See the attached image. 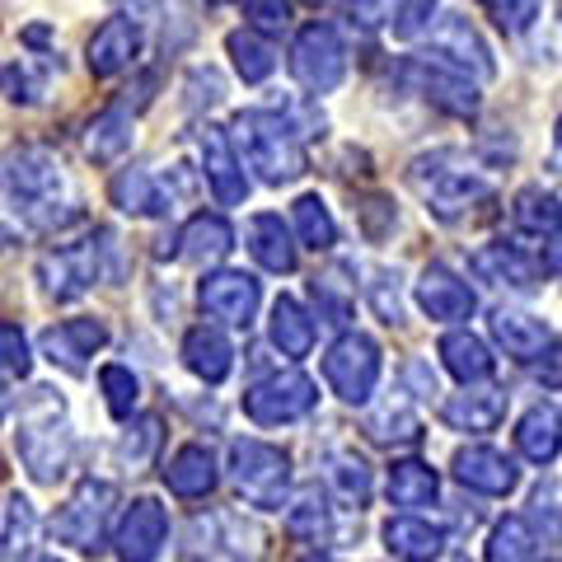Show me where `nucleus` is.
Returning <instances> with one entry per match:
<instances>
[{"label":"nucleus","mask_w":562,"mask_h":562,"mask_svg":"<svg viewBox=\"0 0 562 562\" xmlns=\"http://www.w3.org/2000/svg\"><path fill=\"white\" fill-rule=\"evenodd\" d=\"M291 113L249 109V113H235V122H231V140H235L239 165H249L258 179L272 183V188L305 173V127Z\"/></svg>","instance_id":"obj_1"},{"label":"nucleus","mask_w":562,"mask_h":562,"mask_svg":"<svg viewBox=\"0 0 562 562\" xmlns=\"http://www.w3.org/2000/svg\"><path fill=\"white\" fill-rule=\"evenodd\" d=\"M408 188L417 192L436 221H464L473 206L492 198V179L460 150H431L408 165Z\"/></svg>","instance_id":"obj_2"},{"label":"nucleus","mask_w":562,"mask_h":562,"mask_svg":"<svg viewBox=\"0 0 562 562\" xmlns=\"http://www.w3.org/2000/svg\"><path fill=\"white\" fill-rule=\"evenodd\" d=\"M0 188L14 198V206L24 211L33 225H61L76 221L66 211H76V202L66 198V169L47 146H20L5 155V169H0Z\"/></svg>","instance_id":"obj_3"},{"label":"nucleus","mask_w":562,"mask_h":562,"mask_svg":"<svg viewBox=\"0 0 562 562\" xmlns=\"http://www.w3.org/2000/svg\"><path fill=\"white\" fill-rule=\"evenodd\" d=\"M14 450L29 469L33 483H57L70 464V427L66 408L52 390H33L20 408V431H14Z\"/></svg>","instance_id":"obj_4"},{"label":"nucleus","mask_w":562,"mask_h":562,"mask_svg":"<svg viewBox=\"0 0 562 562\" xmlns=\"http://www.w3.org/2000/svg\"><path fill=\"white\" fill-rule=\"evenodd\" d=\"M231 483L258 512H281L291 502V460L268 441H235L231 446Z\"/></svg>","instance_id":"obj_5"},{"label":"nucleus","mask_w":562,"mask_h":562,"mask_svg":"<svg viewBox=\"0 0 562 562\" xmlns=\"http://www.w3.org/2000/svg\"><path fill=\"white\" fill-rule=\"evenodd\" d=\"M291 76L305 85L310 94H333L347 76V47H342V33L333 29L328 20H314L305 24L301 33H295L291 43Z\"/></svg>","instance_id":"obj_6"},{"label":"nucleus","mask_w":562,"mask_h":562,"mask_svg":"<svg viewBox=\"0 0 562 562\" xmlns=\"http://www.w3.org/2000/svg\"><path fill=\"white\" fill-rule=\"evenodd\" d=\"M113 506H117V487L109 479H80V487L70 492V502L52 516V535L70 549L90 553L103 543V530L113 520Z\"/></svg>","instance_id":"obj_7"},{"label":"nucleus","mask_w":562,"mask_h":562,"mask_svg":"<svg viewBox=\"0 0 562 562\" xmlns=\"http://www.w3.org/2000/svg\"><path fill=\"white\" fill-rule=\"evenodd\" d=\"M324 380L342 403H357V408L361 403H371L375 384H380V347H375V338H366V333H342V338L328 347V357H324Z\"/></svg>","instance_id":"obj_8"},{"label":"nucleus","mask_w":562,"mask_h":562,"mask_svg":"<svg viewBox=\"0 0 562 562\" xmlns=\"http://www.w3.org/2000/svg\"><path fill=\"white\" fill-rule=\"evenodd\" d=\"M314 403H319V390H314V380L301 375V371H277V375L244 390V413H249L258 427H286V422H301Z\"/></svg>","instance_id":"obj_9"},{"label":"nucleus","mask_w":562,"mask_h":562,"mask_svg":"<svg viewBox=\"0 0 562 562\" xmlns=\"http://www.w3.org/2000/svg\"><path fill=\"white\" fill-rule=\"evenodd\" d=\"M99 239H109V231H103ZM103 258V244L85 239V244H61V249H52L38 258V281H43V295H52V301H76V295H85L94 286V281L103 277L99 268Z\"/></svg>","instance_id":"obj_10"},{"label":"nucleus","mask_w":562,"mask_h":562,"mask_svg":"<svg viewBox=\"0 0 562 562\" xmlns=\"http://www.w3.org/2000/svg\"><path fill=\"white\" fill-rule=\"evenodd\" d=\"M198 305L211 314V319H221V324H231V328H249L258 319L262 286H258V277H249V272L221 268V272H206L202 277Z\"/></svg>","instance_id":"obj_11"},{"label":"nucleus","mask_w":562,"mask_h":562,"mask_svg":"<svg viewBox=\"0 0 562 562\" xmlns=\"http://www.w3.org/2000/svg\"><path fill=\"white\" fill-rule=\"evenodd\" d=\"M403 76H408V85L422 99L436 103V109L450 113V117H473L479 113V103H483L479 85H473L469 76H460V70L431 61V57H413L408 66H403Z\"/></svg>","instance_id":"obj_12"},{"label":"nucleus","mask_w":562,"mask_h":562,"mask_svg":"<svg viewBox=\"0 0 562 562\" xmlns=\"http://www.w3.org/2000/svg\"><path fill=\"white\" fill-rule=\"evenodd\" d=\"M427 47L436 52L431 61L460 70V76H469V70H473L479 80L497 76V61H492L487 43L479 38V29H473L469 20H460V14H446V20H436V29L427 33Z\"/></svg>","instance_id":"obj_13"},{"label":"nucleus","mask_w":562,"mask_h":562,"mask_svg":"<svg viewBox=\"0 0 562 562\" xmlns=\"http://www.w3.org/2000/svg\"><path fill=\"white\" fill-rule=\"evenodd\" d=\"M198 150H202V179L211 188V198H216L221 206H239L244 198H249V173H244V165H239L231 132L206 122L202 136H198Z\"/></svg>","instance_id":"obj_14"},{"label":"nucleus","mask_w":562,"mask_h":562,"mask_svg":"<svg viewBox=\"0 0 562 562\" xmlns=\"http://www.w3.org/2000/svg\"><path fill=\"white\" fill-rule=\"evenodd\" d=\"M165 539H169V512L155 497H136L117 525L113 549L117 562H155L165 553Z\"/></svg>","instance_id":"obj_15"},{"label":"nucleus","mask_w":562,"mask_h":562,"mask_svg":"<svg viewBox=\"0 0 562 562\" xmlns=\"http://www.w3.org/2000/svg\"><path fill=\"white\" fill-rule=\"evenodd\" d=\"M469 268L479 272L487 286H506V291H535L539 286V272L543 262L535 254H525L520 244H506V239H492L483 249H473Z\"/></svg>","instance_id":"obj_16"},{"label":"nucleus","mask_w":562,"mask_h":562,"mask_svg":"<svg viewBox=\"0 0 562 562\" xmlns=\"http://www.w3.org/2000/svg\"><path fill=\"white\" fill-rule=\"evenodd\" d=\"M103 342H109V328L99 319H61V324L43 328V338H38L43 357L70 375H85V366H90V357Z\"/></svg>","instance_id":"obj_17"},{"label":"nucleus","mask_w":562,"mask_h":562,"mask_svg":"<svg viewBox=\"0 0 562 562\" xmlns=\"http://www.w3.org/2000/svg\"><path fill=\"white\" fill-rule=\"evenodd\" d=\"M417 305L436 324H460L473 314V291L460 272L446 268V262H427L417 277Z\"/></svg>","instance_id":"obj_18"},{"label":"nucleus","mask_w":562,"mask_h":562,"mask_svg":"<svg viewBox=\"0 0 562 562\" xmlns=\"http://www.w3.org/2000/svg\"><path fill=\"white\" fill-rule=\"evenodd\" d=\"M140 43H146L140 20H132V14H113V20H103L94 29L90 47H85V61H90L94 76H117V70H127L140 57Z\"/></svg>","instance_id":"obj_19"},{"label":"nucleus","mask_w":562,"mask_h":562,"mask_svg":"<svg viewBox=\"0 0 562 562\" xmlns=\"http://www.w3.org/2000/svg\"><path fill=\"white\" fill-rule=\"evenodd\" d=\"M454 479H460L464 487H473V492H483V497H506V492H516L520 469L506 460L502 450L469 446V450L454 454Z\"/></svg>","instance_id":"obj_20"},{"label":"nucleus","mask_w":562,"mask_h":562,"mask_svg":"<svg viewBox=\"0 0 562 562\" xmlns=\"http://www.w3.org/2000/svg\"><path fill=\"white\" fill-rule=\"evenodd\" d=\"M502 417H506V394L502 390H464V394H450L441 403V422L450 431H464V436L497 431Z\"/></svg>","instance_id":"obj_21"},{"label":"nucleus","mask_w":562,"mask_h":562,"mask_svg":"<svg viewBox=\"0 0 562 562\" xmlns=\"http://www.w3.org/2000/svg\"><path fill=\"white\" fill-rule=\"evenodd\" d=\"M492 338H497V347L506 351V357L516 361H539V351L553 342L549 324L539 319V314H525V310H492Z\"/></svg>","instance_id":"obj_22"},{"label":"nucleus","mask_w":562,"mask_h":562,"mask_svg":"<svg viewBox=\"0 0 562 562\" xmlns=\"http://www.w3.org/2000/svg\"><path fill=\"white\" fill-rule=\"evenodd\" d=\"M446 525H431L422 516H394L384 525V549H390L398 562H436L446 553Z\"/></svg>","instance_id":"obj_23"},{"label":"nucleus","mask_w":562,"mask_h":562,"mask_svg":"<svg viewBox=\"0 0 562 562\" xmlns=\"http://www.w3.org/2000/svg\"><path fill=\"white\" fill-rule=\"evenodd\" d=\"M183 366L198 380L221 384L235 371V347L216 324H198V328H188V338H183Z\"/></svg>","instance_id":"obj_24"},{"label":"nucleus","mask_w":562,"mask_h":562,"mask_svg":"<svg viewBox=\"0 0 562 562\" xmlns=\"http://www.w3.org/2000/svg\"><path fill=\"white\" fill-rule=\"evenodd\" d=\"M132 140H136V117L122 103H113V109L94 113L90 127H85V155L94 165H117L132 150Z\"/></svg>","instance_id":"obj_25"},{"label":"nucleus","mask_w":562,"mask_h":562,"mask_svg":"<svg viewBox=\"0 0 562 562\" xmlns=\"http://www.w3.org/2000/svg\"><path fill=\"white\" fill-rule=\"evenodd\" d=\"M268 338H272V347L281 351V357H291V361H305L314 351V319H310V310L295 301V295H277L272 301Z\"/></svg>","instance_id":"obj_26"},{"label":"nucleus","mask_w":562,"mask_h":562,"mask_svg":"<svg viewBox=\"0 0 562 562\" xmlns=\"http://www.w3.org/2000/svg\"><path fill=\"white\" fill-rule=\"evenodd\" d=\"M516 450L530 464H543V469L558 460V450H562V417H558L553 403H535V408L516 422Z\"/></svg>","instance_id":"obj_27"},{"label":"nucleus","mask_w":562,"mask_h":562,"mask_svg":"<svg viewBox=\"0 0 562 562\" xmlns=\"http://www.w3.org/2000/svg\"><path fill=\"white\" fill-rule=\"evenodd\" d=\"M173 244H179V258H188V262H216V258H225L235 249V231H231V221L225 216H216V211H202V216H192L179 235H173Z\"/></svg>","instance_id":"obj_28"},{"label":"nucleus","mask_w":562,"mask_h":562,"mask_svg":"<svg viewBox=\"0 0 562 562\" xmlns=\"http://www.w3.org/2000/svg\"><path fill=\"white\" fill-rule=\"evenodd\" d=\"M165 487L173 497H206L211 487H216V454L206 446H179L173 450V460L165 464Z\"/></svg>","instance_id":"obj_29"},{"label":"nucleus","mask_w":562,"mask_h":562,"mask_svg":"<svg viewBox=\"0 0 562 562\" xmlns=\"http://www.w3.org/2000/svg\"><path fill=\"white\" fill-rule=\"evenodd\" d=\"M441 361H446V371L464 384V390L497 371V357L487 351V342L479 338V333H464V328H454V333L441 338Z\"/></svg>","instance_id":"obj_30"},{"label":"nucleus","mask_w":562,"mask_h":562,"mask_svg":"<svg viewBox=\"0 0 562 562\" xmlns=\"http://www.w3.org/2000/svg\"><path fill=\"white\" fill-rule=\"evenodd\" d=\"M512 225L525 239H543L549 244L553 235H562V202L543 188H520L512 198Z\"/></svg>","instance_id":"obj_31"},{"label":"nucleus","mask_w":562,"mask_h":562,"mask_svg":"<svg viewBox=\"0 0 562 562\" xmlns=\"http://www.w3.org/2000/svg\"><path fill=\"white\" fill-rule=\"evenodd\" d=\"M249 254L258 258V268H268V272H295V262H301V254H295V244H291V231L272 211H262V216L249 221Z\"/></svg>","instance_id":"obj_32"},{"label":"nucleus","mask_w":562,"mask_h":562,"mask_svg":"<svg viewBox=\"0 0 562 562\" xmlns=\"http://www.w3.org/2000/svg\"><path fill=\"white\" fill-rule=\"evenodd\" d=\"M109 192H113L117 211H127V216H165L169 202H173L150 169H122Z\"/></svg>","instance_id":"obj_33"},{"label":"nucleus","mask_w":562,"mask_h":562,"mask_svg":"<svg viewBox=\"0 0 562 562\" xmlns=\"http://www.w3.org/2000/svg\"><path fill=\"white\" fill-rule=\"evenodd\" d=\"M384 492H390V506L417 512V506H431L436 502L441 479H436V469L422 464V460H394L390 464V479H384Z\"/></svg>","instance_id":"obj_34"},{"label":"nucleus","mask_w":562,"mask_h":562,"mask_svg":"<svg viewBox=\"0 0 562 562\" xmlns=\"http://www.w3.org/2000/svg\"><path fill=\"white\" fill-rule=\"evenodd\" d=\"M324 479H328L333 492H338V502H347L351 512H361V506L371 502V492H375L371 464H366L357 450H333L324 460Z\"/></svg>","instance_id":"obj_35"},{"label":"nucleus","mask_w":562,"mask_h":562,"mask_svg":"<svg viewBox=\"0 0 562 562\" xmlns=\"http://www.w3.org/2000/svg\"><path fill=\"white\" fill-rule=\"evenodd\" d=\"M291 221H295L301 244L314 249V254H324V249L338 244V221H333V211H328V202L319 198V192H301L295 206H291Z\"/></svg>","instance_id":"obj_36"},{"label":"nucleus","mask_w":562,"mask_h":562,"mask_svg":"<svg viewBox=\"0 0 562 562\" xmlns=\"http://www.w3.org/2000/svg\"><path fill=\"white\" fill-rule=\"evenodd\" d=\"M225 52L235 57V70L244 85H262L277 70V52L268 38H258L254 29H235L231 38H225Z\"/></svg>","instance_id":"obj_37"},{"label":"nucleus","mask_w":562,"mask_h":562,"mask_svg":"<svg viewBox=\"0 0 562 562\" xmlns=\"http://www.w3.org/2000/svg\"><path fill=\"white\" fill-rule=\"evenodd\" d=\"M539 539L525 516H502L487 535V562H535Z\"/></svg>","instance_id":"obj_38"},{"label":"nucleus","mask_w":562,"mask_h":562,"mask_svg":"<svg viewBox=\"0 0 562 562\" xmlns=\"http://www.w3.org/2000/svg\"><path fill=\"white\" fill-rule=\"evenodd\" d=\"M286 530H291L295 539H305V543H328V535H333V516H328V502H324V492H319V487H305L301 497L291 502Z\"/></svg>","instance_id":"obj_39"},{"label":"nucleus","mask_w":562,"mask_h":562,"mask_svg":"<svg viewBox=\"0 0 562 562\" xmlns=\"http://www.w3.org/2000/svg\"><path fill=\"white\" fill-rule=\"evenodd\" d=\"M33 530H38L33 502L14 492V497H10V516H5V543H0L5 562H33Z\"/></svg>","instance_id":"obj_40"},{"label":"nucleus","mask_w":562,"mask_h":562,"mask_svg":"<svg viewBox=\"0 0 562 562\" xmlns=\"http://www.w3.org/2000/svg\"><path fill=\"white\" fill-rule=\"evenodd\" d=\"M99 390H103V403H109L113 417H132L136 398H140V380L132 375V366L109 361V366L99 371Z\"/></svg>","instance_id":"obj_41"},{"label":"nucleus","mask_w":562,"mask_h":562,"mask_svg":"<svg viewBox=\"0 0 562 562\" xmlns=\"http://www.w3.org/2000/svg\"><path fill=\"white\" fill-rule=\"evenodd\" d=\"M366 431H371L375 441H384V446H413L422 436V422L408 408H384V413H371Z\"/></svg>","instance_id":"obj_42"},{"label":"nucleus","mask_w":562,"mask_h":562,"mask_svg":"<svg viewBox=\"0 0 562 562\" xmlns=\"http://www.w3.org/2000/svg\"><path fill=\"white\" fill-rule=\"evenodd\" d=\"M543 5H549V0H492V24L502 33H512V38H520V33H530L543 20Z\"/></svg>","instance_id":"obj_43"},{"label":"nucleus","mask_w":562,"mask_h":562,"mask_svg":"<svg viewBox=\"0 0 562 562\" xmlns=\"http://www.w3.org/2000/svg\"><path fill=\"white\" fill-rule=\"evenodd\" d=\"M160 441H165V422L155 417V413H146L136 422V427H127V436H122V460L127 464H146L155 450H160Z\"/></svg>","instance_id":"obj_44"},{"label":"nucleus","mask_w":562,"mask_h":562,"mask_svg":"<svg viewBox=\"0 0 562 562\" xmlns=\"http://www.w3.org/2000/svg\"><path fill=\"white\" fill-rule=\"evenodd\" d=\"M244 14L258 38H277L291 29V0H244Z\"/></svg>","instance_id":"obj_45"},{"label":"nucleus","mask_w":562,"mask_h":562,"mask_svg":"<svg viewBox=\"0 0 562 562\" xmlns=\"http://www.w3.org/2000/svg\"><path fill=\"white\" fill-rule=\"evenodd\" d=\"M314 305H319V319L333 328L351 319V291H338V277H314Z\"/></svg>","instance_id":"obj_46"},{"label":"nucleus","mask_w":562,"mask_h":562,"mask_svg":"<svg viewBox=\"0 0 562 562\" xmlns=\"http://www.w3.org/2000/svg\"><path fill=\"white\" fill-rule=\"evenodd\" d=\"M29 338H24V328L20 324H0V375H29Z\"/></svg>","instance_id":"obj_47"},{"label":"nucleus","mask_w":562,"mask_h":562,"mask_svg":"<svg viewBox=\"0 0 562 562\" xmlns=\"http://www.w3.org/2000/svg\"><path fill=\"white\" fill-rule=\"evenodd\" d=\"M366 291H371V305L384 324H403V291H398V277L390 268H380Z\"/></svg>","instance_id":"obj_48"},{"label":"nucleus","mask_w":562,"mask_h":562,"mask_svg":"<svg viewBox=\"0 0 562 562\" xmlns=\"http://www.w3.org/2000/svg\"><path fill=\"white\" fill-rule=\"evenodd\" d=\"M441 5L446 0H403L398 14H394V33L398 38H422V33H431V20Z\"/></svg>","instance_id":"obj_49"},{"label":"nucleus","mask_w":562,"mask_h":562,"mask_svg":"<svg viewBox=\"0 0 562 562\" xmlns=\"http://www.w3.org/2000/svg\"><path fill=\"white\" fill-rule=\"evenodd\" d=\"M357 216H361V231L371 235V239H384V231H394V202L380 198V192L357 206Z\"/></svg>","instance_id":"obj_50"},{"label":"nucleus","mask_w":562,"mask_h":562,"mask_svg":"<svg viewBox=\"0 0 562 562\" xmlns=\"http://www.w3.org/2000/svg\"><path fill=\"white\" fill-rule=\"evenodd\" d=\"M398 5L403 0H351V20H357L361 29H380V24L394 20Z\"/></svg>","instance_id":"obj_51"},{"label":"nucleus","mask_w":562,"mask_h":562,"mask_svg":"<svg viewBox=\"0 0 562 562\" xmlns=\"http://www.w3.org/2000/svg\"><path fill=\"white\" fill-rule=\"evenodd\" d=\"M535 375L543 380V390H562V338H553L549 347L539 351V366Z\"/></svg>","instance_id":"obj_52"},{"label":"nucleus","mask_w":562,"mask_h":562,"mask_svg":"<svg viewBox=\"0 0 562 562\" xmlns=\"http://www.w3.org/2000/svg\"><path fill=\"white\" fill-rule=\"evenodd\" d=\"M543 272L562 277V235H553L549 244H543Z\"/></svg>","instance_id":"obj_53"},{"label":"nucleus","mask_w":562,"mask_h":562,"mask_svg":"<svg viewBox=\"0 0 562 562\" xmlns=\"http://www.w3.org/2000/svg\"><path fill=\"white\" fill-rule=\"evenodd\" d=\"M122 10H132V20H146V14H155L165 5V0H117Z\"/></svg>","instance_id":"obj_54"},{"label":"nucleus","mask_w":562,"mask_h":562,"mask_svg":"<svg viewBox=\"0 0 562 562\" xmlns=\"http://www.w3.org/2000/svg\"><path fill=\"white\" fill-rule=\"evenodd\" d=\"M5 413H10V394H5V384H0V422H5Z\"/></svg>","instance_id":"obj_55"},{"label":"nucleus","mask_w":562,"mask_h":562,"mask_svg":"<svg viewBox=\"0 0 562 562\" xmlns=\"http://www.w3.org/2000/svg\"><path fill=\"white\" fill-rule=\"evenodd\" d=\"M305 562H338V558H324V553H314V558H305Z\"/></svg>","instance_id":"obj_56"},{"label":"nucleus","mask_w":562,"mask_h":562,"mask_svg":"<svg viewBox=\"0 0 562 562\" xmlns=\"http://www.w3.org/2000/svg\"><path fill=\"white\" fill-rule=\"evenodd\" d=\"M558 165H562V122H558Z\"/></svg>","instance_id":"obj_57"},{"label":"nucleus","mask_w":562,"mask_h":562,"mask_svg":"<svg viewBox=\"0 0 562 562\" xmlns=\"http://www.w3.org/2000/svg\"><path fill=\"white\" fill-rule=\"evenodd\" d=\"M33 562H61V558H52V553H43V558H33Z\"/></svg>","instance_id":"obj_58"},{"label":"nucleus","mask_w":562,"mask_h":562,"mask_svg":"<svg viewBox=\"0 0 562 562\" xmlns=\"http://www.w3.org/2000/svg\"><path fill=\"white\" fill-rule=\"evenodd\" d=\"M206 5H231V0H206Z\"/></svg>","instance_id":"obj_59"},{"label":"nucleus","mask_w":562,"mask_h":562,"mask_svg":"<svg viewBox=\"0 0 562 562\" xmlns=\"http://www.w3.org/2000/svg\"><path fill=\"white\" fill-rule=\"evenodd\" d=\"M460 562H464V558H460Z\"/></svg>","instance_id":"obj_60"}]
</instances>
